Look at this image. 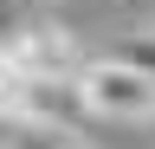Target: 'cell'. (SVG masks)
I'll return each instance as SVG.
<instances>
[{"label":"cell","instance_id":"obj_3","mask_svg":"<svg viewBox=\"0 0 155 149\" xmlns=\"http://www.w3.org/2000/svg\"><path fill=\"white\" fill-rule=\"evenodd\" d=\"M116 59H123V65H136V71L155 84V26H149V32H129V39L116 46Z\"/></svg>","mask_w":155,"mask_h":149},{"label":"cell","instance_id":"obj_1","mask_svg":"<svg viewBox=\"0 0 155 149\" xmlns=\"http://www.w3.org/2000/svg\"><path fill=\"white\" fill-rule=\"evenodd\" d=\"M78 97H84V117H104V123H149L155 117V84L136 65H123L116 52H104L78 71Z\"/></svg>","mask_w":155,"mask_h":149},{"label":"cell","instance_id":"obj_4","mask_svg":"<svg viewBox=\"0 0 155 149\" xmlns=\"http://www.w3.org/2000/svg\"><path fill=\"white\" fill-rule=\"evenodd\" d=\"M142 130H149V136H155V117H149V123H142Z\"/></svg>","mask_w":155,"mask_h":149},{"label":"cell","instance_id":"obj_2","mask_svg":"<svg viewBox=\"0 0 155 149\" xmlns=\"http://www.w3.org/2000/svg\"><path fill=\"white\" fill-rule=\"evenodd\" d=\"M0 59H7L19 78H78V71L91 65V52L78 46L65 26L32 20V26H13L7 39H0Z\"/></svg>","mask_w":155,"mask_h":149}]
</instances>
